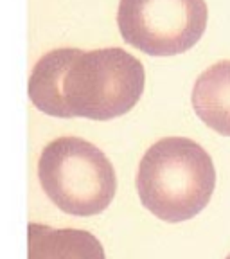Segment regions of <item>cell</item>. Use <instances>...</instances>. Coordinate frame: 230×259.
<instances>
[{
    "mask_svg": "<svg viewBox=\"0 0 230 259\" xmlns=\"http://www.w3.org/2000/svg\"><path fill=\"white\" fill-rule=\"evenodd\" d=\"M226 259H230V255H228V257H226Z\"/></svg>",
    "mask_w": 230,
    "mask_h": 259,
    "instance_id": "obj_7",
    "label": "cell"
},
{
    "mask_svg": "<svg viewBox=\"0 0 230 259\" xmlns=\"http://www.w3.org/2000/svg\"><path fill=\"white\" fill-rule=\"evenodd\" d=\"M214 187L212 158L193 139H160L139 164V198L164 222L180 223L200 214L209 205Z\"/></svg>",
    "mask_w": 230,
    "mask_h": 259,
    "instance_id": "obj_2",
    "label": "cell"
},
{
    "mask_svg": "<svg viewBox=\"0 0 230 259\" xmlns=\"http://www.w3.org/2000/svg\"><path fill=\"white\" fill-rule=\"evenodd\" d=\"M144 85V67L124 49H54L34 65L27 90L47 115L110 121L137 105Z\"/></svg>",
    "mask_w": 230,
    "mask_h": 259,
    "instance_id": "obj_1",
    "label": "cell"
},
{
    "mask_svg": "<svg viewBox=\"0 0 230 259\" xmlns=\"http://www.w3.org/2000/svg\"><path fill=\"white\" fill-rule=\"evenodd\" d=\"M193 108L209 128L230 137V60L200 74L193 89Z\"/></svg>",
    "mask_w": 230,
    "mask_h": 259,
    "instance_id": "obj_6",
    "label": "cell"
},
{
    "mask_svg": "<svg viewBox=\"0 0 230 259\" xmlns=\"http://www.w3.org/2000/svg\"><path fill=\"white\" fill-rule=\"evenodd\" d=\"M38 177L51 202L72 216L101 214L117 191L108 157L79 137L49 142L38 160Z\"/></svg>",
    "mask_w": 230,
    "mask_h": 259,
    "instance_id": "obj_3",
    "label": "cell"
},
{
    "mask_svg": "<svg viewBox=\"0 0 230 259\" xmlns=\"http://www.w3.org/2000/svg\"><path fill=\"white\" fill-rule=\"evenodd\" d=\"M29 259H106L101 241L79 229L29 223Z\"/></svg>",
    "mask_w": 230,
    "mask_h": 259,
    "instance_id": "obj_5",
    "label": "cell"
},
{
    "mask_svg": "<svg viewBox=\"0 0 230 259\" xmlns=\"http://www.w3.org/2000/svg\"><path fill=\"white\" fill-rule=\"evenodd\" d=\"M205 0H121L122 40L150 56H176L198 44L207 29Z\"/></svg>",
    "mask_w": 230,
    "mask_h": 259,
    "instance_id": "obj_4",
    "label": "cell"
}]
</instances>
